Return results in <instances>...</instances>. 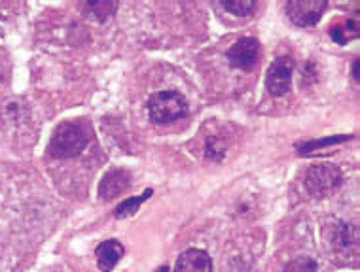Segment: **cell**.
I'll return each instance as SVG.
<instances>
[{"instance_id": "cell-1", "label": "cell", "mask_w": 360, "mask_h": 272, "mask_svg": "<svg viewBox=\"0 0 360 272\" xmlns=\"http://www.w3.org/2000/svg\"><path fill=\"white\" fill-rule=\"evenodd\" d=\"M87 146V132L76 123L57 125L51 135L48 151L56 159H72L84 151Z\"/></svg>"}, {"instance_id": "cell-2", "label": "cell", "mask_w": 360, "mask_h": 272, "mask_svg": "<svg viewBox=\"0 0 360 272\" xmlns=\"http://www.w3.org/2000/svg\"><path fill=\"white\" fill-rule=\"evenodd\" d=\"M188 100L176 91H160L148 100V116L158 125L173 123L188 116Z\"/></svg>"}, {"instance_id": "cell-3", "label": "cell", "mask_w": 360, "mask_h": 272, "mask_svg": "<svg viewBox=\"0 0 360 272\" xmlns=\"http://www.w3.org/2000/svg\"><path fill=\"white\" fill-rule=\"evenodd\" d=\"M342 172L334 165H315L305 174V187L315 197H328L342 186Z\"/></svg>"}, {"instance_id": "cell-4", "label": "cell", "mask_w": 360, "mask_h": 272, "mask_svg": "<svg viewBox=\"0 0 360 272\" xmlns=\"http://www.w3.org/2000/svg\"><path fill=\"white\" fill-rule=\"evenodd\" d=\"M294 59L288 55H283L275 59L274 64L269 67L266 76V87L269 95L274 97H283L290 91L292 74H294Z\"/></svg>"}, {"instance_id": "cell-5", "label": "cell", "mask_w": 360, "mask_h": 272, "mask_svg": "<svg viewBox=\"0 0 360 272\" xmlns=\"http://www.w3.org/2000/svg\"><path fill=\"white\" fill-rule=\"evenodd\" d=\"M326 8H328L326 0H290V2H286V13L292 23L298 27L317 25Z\"/></svg>"}, {"instance_id": "cell-6", "label": "cell", "mask_w": 360, "mask_h": 272, "mask_svg": "<svg viewBox=\"0 0 360 272\" xmlns=\"http://www.w3.org/2000/svg\"><path fill=\"white\" fill-rule=\"evenodd\" d=\"M262 55L260 42L252 36L237 40L228 50V61L237 70H252L258 64Z\"/></svg>"}, {"instance_id": "cell-7", "label": "cell", "mask_w": 360, "mask_h": 272, "mask_svg": "<svg viewBox=\"0 0 360 272\" xmlns=\"http://www.w3.org/2000/svg\"><path fill=\"white\" fill-rule=\"evenodd\" d=\"M324 240H326V247L330 250V255H345L351 252V247L356 250V231L351 227V225H345V223L335 222V227H328L326 233H324Z\"/></svg>"}, {"instance_id": "cell-8", "label": "cell", "mask_w": 360, "mask_h": 272, "mask_svg": "<svg viewBox=\"0 0 360 272\" xmlns=\"http://www.w3.org/2000/svg\"><path fill=\"white\" fill-rule=\"evenodd\" d=\"M174 272H212V261L203 250L190 247L180 254Z\"/></svg>"}, {"instance_id": "cell-9", "label": "cell", "mask_w": 360, "mask_h": 272, "mask_svg": "<svg viewBox=\"0 0 360 272\" xmlns=\"http://www.w3.org/2000/svg\"><path fill=\"white\" fill-rule=\"evenodd\" d=\"M125 250L118 240H105L101 242L97 250H95V257H97V266L103 272H112L114 266L118 265L122 257H124Z\"/></svg>"}, {"instance_id": "cell-10", "label": "cell", "mask_w": 360, "mask_h": 272, "mask_svg": "<svg viewBox=\"0 0 360 272\" xmlns=\"http://www.w3.org/2000/svg\"><path fill=\"white\" fill-rule=\"evenodd\" d=\"M131 184L129 172L125 170H112L103 178L99 186V197L101 198H116L120 197L122 193L127 191V187Z\"/></svg>"}, {"instance_id": "cell-11", "label": "cell", "mask_w": 360, "mask_h": 272, "mask_svg": "<svg viewBox=\"0 0 360 272\" xmlns=\"http://www.w3.org/2000/svg\"><path fill=\"white\" fill-rule=\"evenodd\" d=\"M220 6L226 10V12L233 13V15H250L258 8V2L255 0H222Z\"/></svg>"}, {"instance_id": "cell-12", "label": "cell", "mask_w": 360, "mask_h": 272, "mask_svg": "<svg viewBox=\"0 0 360 272\" xmlns=\"http://www.w3.org/2000/svg\"><path fill=\"white\" fill-rule=\"evenodd\" d=\"M330 36L334 38L338 43H345L349 40L359 36V25L354 21H347V23H340L330 29Z\"/></svg>"}, {"instance_id": "cell-13", "label": "cell", "mask_w": 360, "mask_h": 272, "mask_svg": "<svg viewBox=\"0 0 360 272\" xmlns=\"http://www.w3.org/2000/svg\"><path fill=\"white\" fill-rule=\"evenodd\" d=\"M152 193H154L152 189H146V191H144L141 197H131V198H127V200H124V203L120 204V206H116V210H114V216L118 217V219H120V217L133 216V214L139 210V206H141V204H143L144 200H146V198L152 195Z\"/></svg>"}, {"instance_id": "cell-14", "label": "cell", "mask_w": 360, "mask_h": 272, "mask_svg": "<svg viewBox=\"0 0 360 272\" xmlns=\"http://www.w3.org/2000/svg\"><path fill=\"white\" fill-rule=\"evenodd\" d=\"M87 10L91 12V15H94L97 21H106L108 18H112L114 15V12L118 10V2H108V0H103V2H87L86 4Z\"/></svg>"}, {"instance_id": "cell-15", "label": "cell", "mask_w": 360, "mask_h": 272, "mask_svg": "<svg viewBox=\"0 0 360 272\" xmlns=\"http://www.w3.org/2000/svg\"><path fill=\"white\" fill-rule=\"evenodd\" d=\"M286 272H317V263L309 257H298L288 263Z\"/></svg>"}, {"instance_id": "cell-16", "label": "cell", "mask_w": 360, "mask_h": 272, "mask_svg": "<svg viewBox=\"0 0 360 272\" xmlns=\"http://www.w3.org/2000/svg\"><path fill=\"white\" fill-rule=\"evenodd\" d=\"M353 78L359 81V59L353 62Z\"/></svg>"}, {"instance_id": "cell-17", "label": "cell", "mask_w": 360, "mask_h": 272, "mask_svg": "<svg viewBox=\"0 0 360 272\" xmlns=\"http://www.w3.org/2000/svg\"><path fill=\"white\" fill-rule=\"evenodd\" d=\"M155 272H169V268H167V266H160V268H158Z\"/></svg>"}]
</instances>
